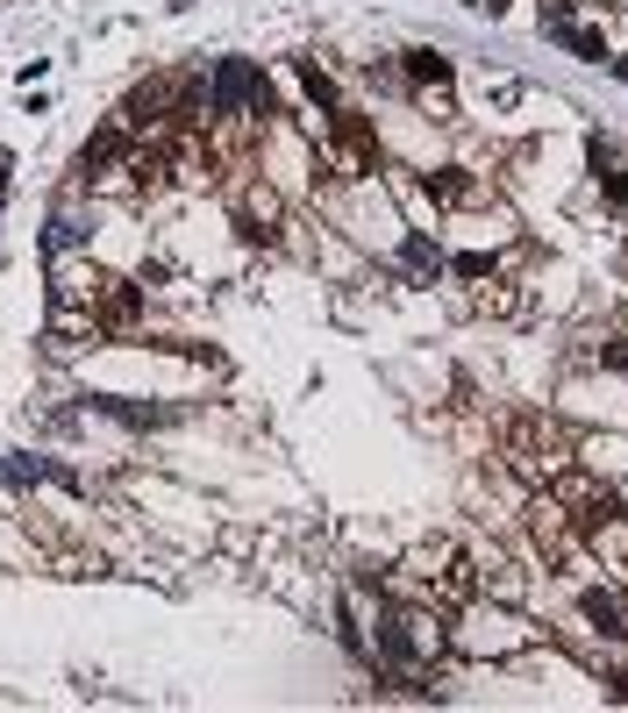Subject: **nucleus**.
I'll list each match as a JSON object with an SVG mask.
<instances>
[{
	"instance_id": "nucleus-7",
	"label": "nucleus",
	"mask_w": 628,
	"mask_h": 713,
	"mask_svg": "<svg viewBox=\"0 0 628 713\" xmlns=\"http://www.w3.org/2000/svg\"><path fill=\"white\" fill-rule=\"evenodd\" d=\"M86 407L94 414H115V421H129V429H164V407H137V400H115V392H86Z\"/></svg>"
},
{
	"instance_id": "nucleus-13",
	"label": "nucleus",
	"mask_w": 628,
	"mask_h": 713,
	"mask_svg": "<svg viewBox=\"0 0 628 713\" xmlns=\"http://www.w3.org/2000/svg\"><path fill=\"white\" fill-rule=\"evenodd\" d=\"M451 271H457V279H492V257L486 250H465V257H451Z\"/></svg>"
},
{
	"instance_id": "nucleus-8",
	"label": "nucleus",
	"mask_w": 628,
	"mask_h": 713,
	"mask_svg": "<svg viewBox=\"0 0 628 713\" xmlns=\"http://www.w3.org/2000/svg\"><path fill=\"white\" fill-rule=\"evenodd\" d=\"M400 72H408V86H451V57L443 51H400Z\"/></svg>"
},
{
	"instance_id": "nucleus-10",
	"label": "nucleus",
	"mask_w": 628,
	"mask_h": 713,
	"mask_svg": "<svg viewBox=\"0 0 628 713\" xmlns=\"http://www.w3.org/2000/svg\"><path fill=\"white\" fill-rule=\"evenodd\" d=\"M301 86H307V100H314V108H322V115H336V108H343L336 79H328V72L314 65V57H301Z\"/></svg>"
},
{
	"instance_id": "nucleus-9",
	"label": "nucleus",
	"mask_w": 628,
	"mask_h": 713,
	"mask_svg": "<svg viewBox=\"0 0 628 713\" xmlns=\"http://www.w3.org/2000/svg\"><path fill=\"white\" fill-rule=\"evenodd\" d=\"M550 43H564V51H578V57H586V65H607V57H615V51H607V36H600V29H578V22L550 29Z\"/></svg>"
},
{
	"instance_id": "nucleus-11",
	"label": "nucleus",
	"mask_w": 628,
	"mask_h": 713,
	"mask_svg": "<svg viewBox=\"0 0 628 713\" xmlns=\"http://www.w3.org/2000/svg\"><path fill=\"white\" fill-rule=\"evenodd\" d=\"M400 257H408V264H414V271H429V279H436V271H443V250H436V242H429L422 229H414L408 242H400Z\"/></svg>"
},
{
	"instance_id": "nucleus-20",
	"label": "nucleus",
	"mask_w": 628,
	"mask_h": 713,
	"mask_svg": "<svg viewBox=\"0 0 628 713\" xmlns=\"http://www.w3.org/2000/svg\"><path fill=\"white\" fill-rule=\"evenodd\" d=\"M472 8H478V0H472Z\"/></svg>"
},
{
	"instance_id": "nucleus-14",
	"label": "nucleus",
	"mask_w": 628,
	"mask_h": 713,
	"mask_svg": "<svg viewBox=\"0 0 628 713\" xmlns=\"http://www.w3.org/2000/svg\"><path fill=\"white\" fill-rule=\"evenodd\" d=\"M615 158H621V150H615V136H600V129H593V136H586V164L600 172V164H615Z\"/></svg>"
},
{
	"instance_id": "nucleus-19",
	"label": "nucleus",
	"mask_w": 628,
	"mask_h": 713,
	"mask_svg": "<svg viewBox=\"0 0 628 713\" xmlns=\"http://www.w3.org/2000/svg\"><path fill=\"white\" fill-rule=\"evenodd\" d=\"M621 642H628V628H621Z\"/></svg>"
},
{
	"instance_id": "nucleus-15",
	"label": "nucleus",
	"mask_w": 628,
	"mask_h": 713,
	"mask_svg": "<svg viewBox=\"0 0 628 713\" xmlns=\"http://www.w3.org/2000/svg\"><path fill=\"white\" fill-rule=\"evenodd\" d=\"M593 357H600V371H628V336H607Z\"/></svg>"
},
{
	"instance_id": "nucleus-2",
	"label": "nucleus",
	"mask_w": 628,
	"mask_h": 713,
	"mask_svg": "<svg viewBox=\"0 0 628 713\" xmlns=\"http://www.w3.org/2000/svg\"><path fill=\"white\" fill-rule=\"evenodd\" d=\"M572 450L578 443H564V429L550 414H515L507 421V464H515L521 478H535V485H550L572 464Z\"/></svg>"
},
{
	"instance_id": "nucleus-16",
	"label": "nucleus",
	"mask_w": 628,
	"mask_h": 713,
	"mask_svg": "<svg viewBox=\"0 0 628 713\" xmlns=\"http://www.w3.org/2000/svg\"><path fill=\"white\" fill-rule=\"evenodd\" d=\"M607 692H615V700L628 706V671H607Z\"/></svg>"
},
{
	"instance_id": "nucleus-1",
	"label": "nucleus",
	"mask_w": 628,
	"mask_h": 713,
	"mask_svg": "<svg viewBox=\"0 0 628 713\" xmlns=\"http://www.w3.org/2000/svg\"><path fill=\"white\" fill-rule=\"evenodd\" d=\"M543 628H529V620L515 614L507 599H465L457 606V628H451V642L465 649V657H515V649H529Z\"/></svg>"
},
{
	"instance_id": "nucleus-17",
	"label": "nucleus",
	"mask_w": 628,
	"mask_h": 713,
	"mask_svg": "<svg viewBox=\"0 0 628 713\" xmlns=\"http://www.w3.org/2000/svg\"><path fill=\"white\" fill-rule=\"evenodd\" d=\"M607 65H615V79H628V51H621V57H607Z\"/></svg>"
},
{
	"instance_id": "nucleus-4",
	"label": "nucleus",
	"mask_w": 628,
	"mask_h": 713,
	"mask_svg": "<svg viewBox=\"0 0 628 713\" xmlns=\"http://www.w3.org/2000/svg\"><path fill=\"white\" fill-rule=\"evenodd\" d=\"M236 229L250 242H272L286 229V193H279L272 179H243V186H236Z\"/></svg>"
},
{
	"instance_id": "nucleus-5",
	"label": "nucleus",
	"mask_w": 628,
	"mask_h": 713,
	"mask_svg": "<svg viewBox=\"0 0 628 713\" xmlns=\"http://www.w3.org/2000/svg\"><path fill=\"white\" fill-rule=\"evenodd\" d=\"M414 193H422L429 207H472V201H486V179H478L472 164H436V172L414 179Z\"/></svg>"
},
{
	"instance_id": "nucleus-12",
	"label": "nucleus",
	"mask_w": 628,
	"mask_h": 713,
	"mask_svg": "<svg viewBox=\"0 0 628 713\" xmlns=\"http://www.w3.org/2000/svg\"><path fill=\"white\" fill-rule=\"evenodd\" d=\"M593 179H600L607 207H621V215H628V172H615V164H600V172H593Z\"/></svg>"
},
{
	"instance_id": "nucleus-3",
	"label": "nucleus",
	"mask_w": 628,
	"mask_h": 713,
	"mask_svg": "<svg viewBox=\"0 0 628 713\" xmlns=\"http://www.w3.org/2000/svg\"><path fill=\"white\" fill-rule=\"evenodd\" d=\"M250 86H258V65L250 57H221L215 79H207V129L215 121H250Z\"/></svg>"
},
{
	"instance_id": "nucleus-18",
	"label": "nucleus",
	"mask_w": 628,
	"mask_h": 713,
	"mask_svg": "<svg viewBox=\"0 0 628 713\" xmlns=\"http://www.w3.org/2000/svg\"><path fill=\"white\" fill-rule=\"evenodd\" d=\"M478 8H486V14H507V0H478Z\"/></svg>"
},
{
	"instance_id": "nucleus-6",
	"label": "nucleus",
	"mask_w": 628,
	"mask_h": 713,
	"mask_svg": "<svg viewBox=\"0 0 628 713\" xmlns=\"http://www.w3.org/2000/svg\"><path fill=\"white\" fill-rule=\"evenodd\" d=\"M578 620H586V628H600V635H621V628H628L621 593H607V585H586V593H578Z\"/></svg>"
}]
</instances>
